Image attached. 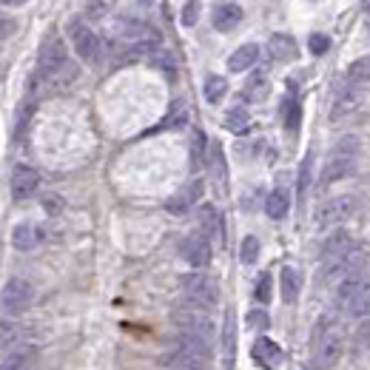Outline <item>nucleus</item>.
<instances>
[{"mask_svg": "<svg viewBox=\"0 0 370 370\" xmlns=\"http://www.w3.org/2000/svg\"><path fill=\"white\" fill-rule=\"evenodd\" d=\"M345 350V334L339 322L325 316L313 331V367L316 370H334Z\"/></svg>", "mask_w": 370, "mask_h": 370, "instance_id": "1", "label": "nucleus"}, {"mask_svg": "<svg viewBox=\"0 0 370 370\" xmlns=\"http://www.w3.org/2000/svg\"><path fill=\"white\" fill-rule=\"evenodd\" d=\"M171 322L177 325V331L183 334H194V336H202L214 342L217 336V325H214V316L208 308H202L197 302H183L171 311Z\"/></svg>", "mask_w": 370, "mask_h": 370, "instance_id": "2", "label": "nucleus"}, {"mask_svg": "<svg viewBox=\"0 0 370 370\" xmlns=\"http://www.w3.org/2000/svg\"><path fill=\"white\" fill-rule=\"evenodd\" d=\"M356 157H359V140H356L353 134L342 137V140L334 145V151H331V157H327V162H325L322 185H334V183L345 180V177L356 169Z\"/></svg>", "mask_w": 370, "mask_h": 370, "instance_id": "3", "label": "nucleus"}, {"mask_svg": "<svg viewBox=\"0 0 370 370\" xmlns=\"http://www.w3.org/2000/svg\"><path fill=\"white\" fill-rule=\"evenodd\" d=\"M353 214H356V199L350 194H342V197L325 199L313 214V222L319 231H327V228H336V225L348 222Z\"/></svg>", "mask_w": 370, "mask_h": 370, "instance_id": "4", "label": "nucleus"}, {"mask_svg": "<svg viewBox=\"0 0 370 370\" xmlns=\"http://www.w3.org/2000/svg\"><path fill=\"white\" fill-rule=\"evenodd\" d=\"M180 287H183V294H185L188 302H197V305L208 308V311L220 302V285L208 273H199V271L185 273L180 279Z\"/></svg>", "mask_w": 370, "mask_h": 370, "instance_id": "5", "label": "nucleus"}, {"mask_svg": "<svg viewBox=\"0 0 370 370\" xmlns=\"http://www.w3.org/2000/svg\"><path fill=\"white\" fill-rule=\"evenodd\" d=\"M69 57H66V43L57 37V34H49L43 43H40V52H37V77L43 80H55L63 69H66Z\"/></svg>", "mask_w": 370, "mask_h": 370, "instance_id": "6", "label": "nucleus"}, {"mask_svg": "<svg viewBox=\"0 0 370 370\" xmlns=\"http://www.w3.org/2000/svg\"><path fill=\"white\" fill-rule=\"evenodd\" d=\"M364 262H367V251L362 248V245H350V248L342 254V257H336V259H331V262H322V276L327 279V282H339V279H345V276H350V273H359L362 268H364Z\"/></svg>", "mask_w": 370, "mask_h": 370, "instance_id": "7", "label": "nucleus"}, {"mask_svg": "<svg viewBox=\"0 0 370 370\" xmlns=\"http://www.w3.org/2000/svg\"><path fill=\"white\" fill-rule=\"evenodd\" d=\"M71 43H74L77 57H80V60H86L89 66H97V63L103 60L106 46H103L100 34H94L89 26H83V23H71Z\"/></svg>", "mask_w": 370, "mask_h": 370, "instance_id": "8", "label": "nucleus"}, {"mask_svg": "<svg viewBox=\"0 0 370 370\" xmlns=\"http://www.w3.org/2000/svg\"><path fill=\"white\" fill-rule=\"evenodd\" d=\"M31 299H34L31 282L15 276V279H9V282L3 285V291H0V311H3V313H12V316H15V313H23V311L31 305Z\"/></svg>", "mask_w": 370, "mask_h": 370, "instance_id": "9", "label": "nucleus"}, {"mask_svg": "<svg viewBox=\"0 0 370 370\" xmlns=\"http://www.w3.org/2000/svg\"><path fill=\"white\" fill-rule=\"evenodd\" d=\"M114 34L122 40V43H145V40H159V31L143 20H134V17H120L117 26H114Z\"/></svg>", "mask_w": 370, "mask_h": 370, "instance_id": "10", "label": "nucleus"}, {"mask_svg": "<svg viewBox=\"0 0 370 370\" xmlns=\"http://www.w3.org/2000/svg\"><path fill=\"white\" fill-rule=\"evenodd\" d=\"M180 254H183V259L191 268H205V265L211 262V242H208V236H205V234H191V236L183 239Z\"/></svg>", "mask_w": 370, "mask_h": 370, "instance_id": "11", "label": "nucleus"}, {"mask_svg": "<svg viewBox=\"0 0 370 370\" xmlns=\"http://www.w3.org/2000/svg\"><path fill=\"white\" fill-rule=\"evenodd\" d=\"M362 106V89L356 83H345L336 89V97H334V106H331V120H345L348 114H353L356 108Z\"/></svg>", "mask_w": 370, "mask_h": 370, "instance_id": "12", "label": "nucleus"}, {"mask_svg": "<svg viewBox=\"0 0 370 370\" xmlns=\"http://www.w3.org/2000/svg\"><path fill=\"white\" fill-rule=\"evenodd\" d=\"M9 188H12V197H15V199H29V197H34V191L40 188V174H37L34 169H29V166H17V169L12 171Z\"/></svg>", "mask_w": 370, "mask_h": 370, "instance_id": "13", "label": "nucleus"}, {"mask_svg": "<svg viewBox=\"0 0 370 370\" xmlns=\"http://www.w3.org/2000/svg\"><path fill=\"white\" fill-rule=\"evenodd\" d=\"M199 197H202V180H191L183 191H177V194L166 202V208H169L174 217H183V214H188V211L194 208V202H199Z\"/></svg>", "mask_w": 370, "mask_h": 370, "instance_id": "14", "label": "nucleus"}, {"mask_svg": "<svg viewBox=\"0 0 370 370\" xmlns=\"http://www.w3.org/2000/svg\"><path fill=\"white\" fill-rule=\"evenodd\" d=\"M43 242V228L34 222H17L12 231V245L17 251H34L37 245Z\"/></svg>", "mask_w": 370, "mask_h": 370, "instance_id": "15", "label": "nucleus"}, {"mask_svg": "<svg viewBox=\"0 0 370 370\" xmlns=\"http://www.w3.org/2000/svg\"><path fill=\"white\" fill-rule=\"evenodd\" d=\"M254 362H259L262 367H268V370H276L279 367V362H282V348L273 342V339H257L254 342Z\"/></svg>", "mask_w": 370, "mask_h": 370, "instance_id": "16", "label": "nucleus"}, {"mask_svg": "<svg viewBox=\"0 0 370 370\" xmlns=\"http://www.w3.org/2000/svg\"><path fill=\"white\" fill-rule=\"evenodd\" d=\"M350 245H353L350 234H348V231H342V228H336L331 236L325 239V245H322V262H331V259L342 257V254L350 248Z\"/></svg>", "mask_w": 370, "mask_h": 370, "instance_id": "17", "label": "nucleus"}, {"mask_svg": "<svg viewBox=\"0 0 370 370\" xmlns=\"http://www.w3.org/2000/svg\"><path fill=\"white\" fill-rule=\"evenodd\" d=\"M234 359H236V319H234V311L225 313V327H222V362H225V370L234 367Z\"/></svg>", "mask_w": 370, "mask_h": 370, "instance_id": "18", "label": "nucleus"}, {"mask_svg": "<svg viewBox=\"0 0 370 370\" xmlns=\"http://www.w3.org/2000/svg\"><path fill=\"white\" fill-rule=\"evenodd\" d=\"M268 52H271V57L273 60H294L297 57V40L291 37V34H271V40H268Z\"/></svg>", "mask_w": 370, "mask_h": 370, "instance_id": "19", "label": "nucleus"}, {"mask_svg": "<svg viewBox=\"0 0 370 370\" xmlns=\"http://www.w3.org/2000/svg\"><path fill=\"white\" fill-rule=\"evenodd\" d=\"M199 228H202V234L208 239H222V217L208 202L199 208Z\"/></svg>", "mask_w": 370, "mask_h": 370, "instance_id": "20", "label": "nucleus"}, {"mask_svg": "<svg viewBox=\"0 0 370 370\" xmlns=\"http://www.w3.org/2000/svg\"><path fill=\"white\" fill-rule=\"evenodd\" d=\"M348 316H353V319H367L370 316V282H364L359 291L350 297V302L342 308Z\"/></svg>", "mask_w": 370, "mask_h": 370, "instance_id": "21", "label": "nucleus"}, {"mask_svg": "<svg viewBox=\"0 0 370 370\" xmlns=\"http://www.w3.org/2000/svg\"><path fill=\"white\" fill-rule=\"evenodd\" d=\"M257 57H259V46L257 43H245L228 57V69L231 71H245V69H251L257 63Z\"/></svg>", "mask_w": 370, "mask_h": 370, "instance_id": "22", "label": "nucleus"}, {"mask_svg": "<svg viewBox=\"0 0 370 370\" xmlns=\"http://www.w3.org/2000/svg\"><path fill=\"white\" fill-rule=\"evenodd\" d=\"M239 20H242V9L236 3H222L214 9V29L220 31H231L234 26H239Z\"/></svg>", "mask_w": 370, "mask_h": 370, "instance_id": "23", "label": "nucleus"}, {"mask_svg": "<svg viewBox=\"0 0 370 370\" xmlns=\"http://www.w3.org/2000/svg\"><path fill=\"white\" fill-rule=\"evenodd\" d=\"M287 208H291V197H287V191L276 188V191L268 194V199H265V214L271 220H282L287 214Z\"/></svg>", "mask_w": 370, "mask_h": 370, "instance_id": "24", "label": "nucleus"}, {"mask_svg": "<svg viewBox=\"0 0 370 370\" xmlns=\"http://www.w3.org/2000/svg\"><path fill=\"white\" fill-rule=\"evenodd\" d=\"M34 362V350L31 348H12V353L0 362V370H31Z\"/></svg>", "mask_w": 370, "mask_h": 370, "instance_id": "25", "label": "nucleus"}, {"mask_svg": "<svg viewBox=\"0 0 370 370\" xmlns=\"http://www.w3.org/2000/svg\"><path fill=\"white\" fill-rule=\"evenodd\" d=\"M248 126H251V114H248V108H242V106L228 108V114H225V129H228V131L242 134V131H248Z\"/></svg>", "mask_w": 370, "mask_h": 370, "instance_id": "26", "label": "nucleus"}, {"mask_svg": "<svg viewBox=\"0 0 370 370\" xmlns=\"http://www.w3.org/2000/svg\"><path fill=\"white\" fill-rule=\"evenodd\" d=\"M297 297H299V273H297V268H282V299L291 305V302H297Z\"/></svg>", "mask_w": 370, "mask_h": 370, "instance_id": "27", "label": "nucleus"}, {"mask_svg": "<svg viewBox=\"0 0 370 370\" xmlns=\"http://www.w3.org/2000/svg\"><path fill=\"white\" fill-rule=\"evenodd\" d=\"M20 342V325L12 319H0V353L12 350Z\"/></svg>", "mask_w": 370, "mask_h": 370, "instance_id": "28", "label": "nucleus"}, {"mask_svg": "<svg viewBox=\"0 0 370 370\" xmlns=\"http://www.w3.org/2000/svg\"><path fill=\"white\" fill-rule=\"evenodd\" d=\"M348 83H356V86L370 83V55H364L348 66Z\"/></svg>", "mask_w": 370, "mask_h": 370, "instance_id": "29", "label": "nucleus"}, {"mask_svg": "<svg viewBox=\"0 0 370 370\" xmlns=\"http://www.w3.org/2000/svg\"><path fill=\"white\" fill-rule=\"evenodd\" d=\"M211 177H214V183H217V188L225 191L228 169H225V157H222V148H220V145L211 148Z\"/></svg>", "mask_w": 370, "mask_h": 370, "instance_id": "30", "label": "nucleus"}, {"mask_svg": "<svg viewBox=\"0 0 370 370\" xmlns=\"http://www.w3.org/2000/svg\"><path fill=\"white\" fill-rule=\"evenodd\" d=\"M225 92H228V80H225V77L211 74L208 80H205V100H208V103L217 106V103L225 97Z\"/></svg>", "mask_w": 370, "mask_h": 370, "instance_id": "31", "label": "nucleus"}, {"mask_svg": "<svg viewBox=\"0 0 370 370\" xmlns=\"http://www.w3.org/2000/svg\"><path fill=\"white\" fill-rule=\"evenodd\" d=\"M265 94H268V77L262 71L251 74L248 83H245V97H248V100H262Z\"/></svg>", "mask_w": 370, "mask_h": 370, "instance_id": "32", "label": "nucleus"}, {"mask_svg": "<svg viewBox=\"0 0 370 370\" xmlns=\"http://www.w3.org/2000/svg\"><path fill=\"white\" fill-rule=\"evenodd\" d=\"M239 259H242V265H254V262L259 259V239H257V236H245V239H242Z\"/></svg>", "mask_w": 370, "mask_h": 370, "instance_id": "33", "label": "nucleus"}, {"mask_svg": "<svg viewBox=\"0 0 370 370\" xmlns=\"http://www.w3.org/2000/svg\"><path fill=\"white\" fill-rule=\"evenodd\" d=\"M185 120H188V111H185L183 100H177L171 106V114L166 117V122H162V126H166V129H180V126H185Z\"/></svg>", "mask_w": 370, "mask_h": 370, "instance_id": "34", "label": "nucleus"}, {"mask_svg": "<svg viewBox=\"0 0 370 370\" xmlns=\"http://www.w3.org/2000/svg\"><path fill=\"white\" fill-rule=\"evenodd\" d=\"M311 177H313V154H308L302 159V169H299V194L305 197L311 188Z\"/></svg>", "mask_w": 370, "mask_h": 370, "instance_id": "35", "label": "nucleus"}, {"mask_svg": "<svg viewBox=\"0 0 370 370\" xmlns=\"http://www.w3.org/2000/svg\"><path fill=\"white\" fill-rule=\"evenodd\" d=\"M114 3L117 0H89V17H94V20L106 17L114 9Z\"/></svg>", "mask_w": 370, "mask_h": 370, "instance_id": "36", "label": "nucleus"}, {"mask_svg": "<svg viewBox=\"0 0 370 370\" xmlns=\"http://www.w3.org/2000/svg\"><path fill=\"white\" fill-rule=\"evenodd\" d=\"M254 297H257V302H262V305L271 302V273H262V276L257 279V291H254Z\"/></svg>", "mask_w": 370, "mask_h": 370, "instance_id": "37", "label": "nucleus"}, {"mask_svg": "<svg viewBox=\"0 0 370 370\" xmlns=\"http://www.w3.org/2000/svg\"><path fill=\"white\" fill-rule=\"evenodd\" d=\"M285 126H287V131L299 129V103H287L285 106Z\"/></svg>", "mask_w": 370, "mask_h": 370, "instance_id": "38", "label": "nucleus"}, {"mask_svg": "<svg viewBox=\"0 0 370 370\" xmlns=\"http://www.w3.org/2000/svg\"><path fill=\"white\" fill-rule=\"evenodd\" d=\"M199 20V0H188L183 9V26H194Z\"/></svg>", "mask_w": 370, "mask_h": 370, "instance_id": "39", "label": "nucleus"}, {"mask_svg": "<svg viewBox=\"0 0 370 370\" xmlns=\"http://www.w3.org/2000/svg\"><path fill=\"white\" fill-rule=\"evenodd\" d=\"M151 63H154L157 69H162V71H169V74L174 71V57L166 55V52H154V55H151Z\"/></svg>", "mask_w": 370, "mask_h": 370, "instance_id": "40", "label": "nucleus"}, {"mask_svg": "<svg viewBox=\"0 0 370 370\" xmlns=\"http://www.w3.org/2000/svg\"><path fill=\"white\" fill-rule=\"evenodd\" d=\"M308 46H311L313 55H325L327 49H331V40H327V34H313Z\"/></svg>", "mask_w": 370, "mask_h": 370, "instance_id": "41", "label": "nucleus"}, {"mask_svg": "<svg viewBox=\"0 0 370 370\" xmlns=\"http://www.w3.org/2000/svg\"><path fill=\"white\" fill-rule=\"evenodd\" d=\"M248 325L254 327V331H265V327H268V313L265 311H251L248 313Z\"/></svg>", "mask_w": 370, "mask_h": 370, "instance_id": "42", "label": "nucleus"}, {"mask_svg": "<svg viewBox=\"0 0 370 370\" xmlns=\"http://www.w3.org/2000/svg\"><path fill=\"white\" fill-rule=\"evenodd\" d=\"M202 145H205V134L202 131H194V148H191L194 166H199V162H202Z\"/></svg>", "mask_w": 370, "mask_h": 370, "instance_id": "43", "label": "nucleus"}, {"mask_svg": "<svg viewBox=\"0 0 370 370\" xmlns=\"http://www.w3.org/2000/svg\"><path fill=\"white\" fill-rule=\"evenodd\" d=\"M46 211L49 214H60L63 211V199L60 197H46Z\"/></svg>", "mask_w": 370, "mask_h": 370, "instance_id": "44", "label": "nucleus"}, {"mask_svg": "<svg viewBox=\"0 0 370 370\" xmlns=\"http://www.w3.org/2000/svg\"><path fill=\"white\" fill-rule=\"evenodd\" d=\"M6 3H9V6H23L26 0H6Z\"/></svg>", "mask_w": 370, "mask_h": 370, "instance_id": "45", "label": "nucleus"}, {"mask_svg": "<svg viewBox=\"0 0 370 370\" xmlns=\"http://www.w3.org/2000/svg\"><path fill=\"white\" fill-rule=\"evenodd\" d=\"M362 9H364V12L370 15V0H362Z\"/></svg>", "mask_w": 370, "mask_h": 370, "instance_id": "46", "label": "nucleus"}]
</instances>
